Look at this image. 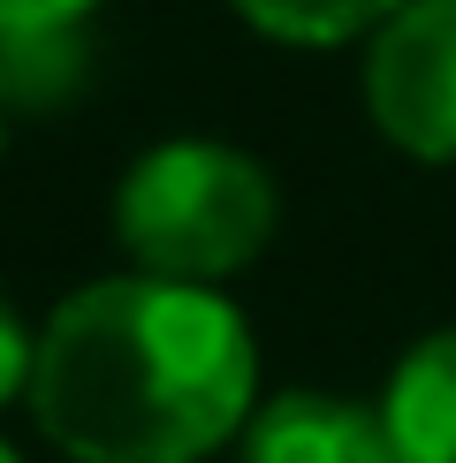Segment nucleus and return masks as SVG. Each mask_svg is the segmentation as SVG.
<instances>
[{
	"mask_svg": "<svg viewBox=\"0 0 456 463\" xmlns=\"http://www.w3.org/2000/svg\"><path fill=\"white\" fill-rule=\"evenodd\" d=\"M259 350L228 297L122 274L76 288L31 357V418L69 463H198L252 418Z\"/></svg>",
	"mask_w": 456,
	"mask_h": 463,
	"instance_id": "f257e3e1",
	"label": "nucleus"
},
{
	"mask_svg": "<svg viewBox=\"0 0 456 463\" xmlns=\"http://www.w3.org/2000/svg\"><path fill=\"white\" fill-rule=\"evenodd\" d=\"M114 236L138 274L214 288L266 250L274 236V183L252 152L214 137L152 145L114 190Z\"/></svg>",
	"mask_w": 456,
	"mask_h": 463,
	"instance_id": "f03ea898",
	"label": "nucleus"
},
{
	"mask_svg": "<svg viewBox=\"0 0 456 463\" xmlns=\"http://www.w3.org/2000/svg\"><path fill=\"white\" fill-rule=\"evenodd\" d=\"M366 107L411 160H456V0H404L373 31Z\"/></svg>",
	"mask_w": 456,
	"mask_h": 463,
	"instance_id": "7ed1b4c3",
	"label": "nucleus"
},
{
	"mask_svg": "<svg viewBox=\"0 0 456 463\" xmlns=\"http://www.w3.org/2000/svg\"><path fill=\"white\" fill-rule=\"evenodd\" d=\"M243 463H395V440L366 402L297 388L243 426Z\"/></svg>",
	"mask_w": 456,
	"mask_h": 463,
	"instance_id": "20e7f679",
	"label": "nucleus"
},
{
	"mask_svg": "<svg viewBox=\"0 0 456 463\" xmlns=\"http://www.w3.org/2000/svg\"><path fill=\"white\" fill-rule=\"evenodd\" d=\"M380 426L395 440V463H456V326L426 335L388 373Z\"/></svg>",
	"mask_w": 456,
	"mask_h": 463,
	"instance_id": "39448f33",
	"label": "nucleus"
},
{
	"mask_svg": "<svg viewBox=\"0 0 456 463\" xmlns=\"http://www.w3.org/2000/svg\"><path fill=\"white\" fill-rule=\"evenodd\" d=\"M100 0H0V69L8 84H31V99H46V69L76 61V31Z\"/></svg>",
	"mask_w": 456,
	"mask_h": 463,
	"instance_id": "423d86ee",
	"label": "nucleus"
},
{
	"mask_svg": "<svg viewBox=\"0 0 456 463\" xmlns=\"http://www.w3.org/2000/svg\"><path fill=\"white\" fill-rule=\"evenodd\" d=\"M228 8L281 46H342L357 31H380L404 0H228Z\"/></svg>",
	"mask_w": 456,
	"mask_h": 463,
	"instance_id": "0eeeda50",
	"label": "nucleus"
},
{
	"mask_svg": "<svg viewBox=\"0 0 456 463\" xmlns=\"http://www.w3.org/2000/svg\"><path fill=\"white\" fill-rule=\"evenodd\" d=\"M31 357H38V342L24 335V319H15V304L0 297V402L31 388Z\"/></svg>",
	"mask_w": 456,
	"mask_h": 463,
	"instance_id": "6e6552de",
	"label": "nucleus"
},
{
	"mask_svg": "<svg viewBox=\"0 0 456 463\" xmlns=\"http://www.w3.org/2000/svg\"><path fill=\"white\" fill-rule=\"evenodd\" d=\"M0 463H24V456H15V449H8V440H0Z\"/></svg>",
	"mask_w": 456,
	"mask_h": 463,
	"instance_id": "1a4fd4ad",
	"label": "nucleus"
},
{
	"mask_svg": "<svg viewBox=\"0 0 456 463\" xmlns=\"http://www.w3.org/2000/svg\"><path fill=\"white\" fill-rule=\"evenodd\" d=\"M0 91H8V69H0Z\"/></svg>",
	"mask_w": 456,
	"mask_h": 463,
	"instance_id": "9d476101",
	"label": "nucleus"
}]
</instances>
